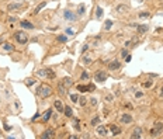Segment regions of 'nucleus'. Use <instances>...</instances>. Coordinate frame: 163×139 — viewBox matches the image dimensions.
<instances>
[{
  "label": "nucleus",
  "instance_id": "f257e3e1",
  "mask_svg": "<svg viewBox=\"0 0 163 139\" xmlns=\"http://www.w3.org/2000/svg\"><path fill=\"white\" fill-rule=\"evenodd\" d=\"M37 75L42 79H55V73L52 69H41L37 72Z\"/></svg>",
  "mask_w": 163,
  "mask_h": 139
},
{
  "label": "nucleus",
  "instance_id": "f03ea898",
  "mask_svg": "<svg viewBox=\"0 0 163 139\" xmlns=\"http://www.w3.org/2000/svg\"><path fill=\"white\" fill-rule=\"evenodd\" d=\"M162 131H163V122L156 121L155 125H153V128L151 129V135L153 136V138H156V136H159L160 133H162Z\"/></svg>",
  "mask_w": 163,
  "mask_h": 139
},
{
  "label": "nucleus",
  "instance_id": "7ed1b4c3",
  "mask_svg": "<svg viewBox=\"0 0 163 139\" xmlns=\"http://www.w3.org/2000/svg\"><path fill=\"white\" fill-rule=\"evenodd\" d=\"M14 38L18 44H27V41H28V35L25 31H17L14 34Z\"/></svg>",
  "mask_w": 163,
  "mask_h": 139
},
{
  "label": "nucleus",
  "instance_id": "20e7f679",
  "mask_svg": "<svg viewBox=\"0 0 163 139\" xmlns=\"http://www.w3.org/2000/svg\"><path fill=\"white\" fill-rule=\"evenodd\" d=\"M37 94L41 96L42 98H44V97H48V96H51V94H52V87H51V86H41V87L37 90Z\"/></svg>",
  "mask_w": 163,
  "mask_h": 139
},
{
  "label": "nucleus",
  "instance_id": "39448f33",
  "mask_svg": "<svg viewBox=\"0 0 163 139\" xmlns=\"http://www.w3.org/2000/svg\"><path fill=\"white\" fill-rule=\"evenodd\" d=\"M106 79H107V73L104 72V70H97V72L94 73V80H96V82L101 83V82H104Z\"/></svg>",
  "mask_w": 163,
  "mask_h": 139
},
{
  "label": "nucleus",
  "instance_id": "423d86ee",
  "mask_svg": "<svg viewBox=\"0 0 163 139\" xmlns=\"http://www.w3.org/2000/svg\"><path fill=\"white\" fill-rule=\"evenodd\" d=\"M96 133H99L100 136H106L107 133H108V128L104 127V125H99L96 129Z\"/></svg>",
  "mask_w": 163,
  "mask_h": 139
},
{
  "label": "nucleus",
  "instance_id": "0eeeda50",
  "mask_svg": "<svg viewBox=\"0 0 163 139\" xmlns=\"http://www.w3.org/2000/svg\"><path fill=\"white\" fill-rule=\"evenodd\" d=\"M120 121L122 122V124H131V122H132V117H131L129 114H124V115H121Z\"/></svg>",
  "mask_w": 163,
  "mask_h": 139
},
{
  "label": "nucleus",
  "instance_id": "6e6552de",
  "mask_svg": "<svg viewBox=\"0 0 163 139\" xmlns=\"http://www.w3.org/2000/svg\"><path fill=\"white\" fill-rule=\"evenodd\" d=\"M142 136V129L139 127H136L135 129L132 131V133H131V138L132 139H136V138H141Z\"/></svg>",
  "mask_w": 163,
  "mask_h": 139
},
{
  "label": "nucleus",
  "instance_id": "1a4fd4ad",
  "mask_svg": "<svg viewBox=\"0 0 163 139\" xmlns=\"http://www.w3.org/2000/svg\"><path fill=\"white\" fill-rule=\"evenodd\" d=\"M63 15L66 20H70V21H76V15L73 14L72 11H69V10H65L63 11Z\"/></svg>",
  "mask_w": 163,
  "mask_h": 139
},
{
  "label": "nucleus",
  "instance_id": "9d476101",
  "mask_svg": "<svg viewBox=\"0 0 163 139\" xmlns=\"http://www.w3.org/2000/svg\"><path fill=\"white\" fill-rule=\"evenodd\" d=\"M54 106H55V108H56L59 112L65 111V107H63V104H62V101H60V100H55V104H54Z\"/></svg>",
  "mask_w": 163,
  "mask_h": 139
},
{
  "label": "nucleus",
  "instance_id": "9b49d317",
  "mask_svg": "<svg viewBox=\"0 0 163 139\" xmlns=\"http://www.w3.org/2000/svg\"><path fill=\"white\" fill-rule=\"evenodd\" d=\"M108 128L111 129L112 135H120V133H121V128L118 127V125H110Z\"/></svg>",
  "mask_w": 163,
  "mask_h": 139
},
{
  "label": "nucleus",
  "instance_id": "f8f14e48",
  "mask_svg": "<svg viewBox=\"0 0 163 139\" xmlns=\"http://www.w3.org/2000/svg\"><path fill=\"white\" fill-rule=\"evenodd\" d=\"M41 138H44V139H46V138H54V131L52 129H48V131H45V132L42 133V135H41Z\"/></svg>",
  "mask_w": 163,
  "mask_h": 139
},
{
  "label": "nucleus",
  "instance_id": "ddd939ff",
  "mask_svg": "<svg viewBox=\"0 0 163 139\" xmlns=\"http://www.w3.org/2000/svg\"><path fill=\"white\" fill-rule=\"evenodd\" d=\"M120 66H121V63H120V62H118V61H112L111 63L108 65V67H110V69H111V70L120 69Z\"/></svg>",
  "mask_w": 163,
  "mask_h": 139
},
{
  "label": "nucleus",
  "instance_id": "4468645a",
  "mask_svg": "<svg viewBox=\"0 0 163 139\" xmlns=\"http://www.w3.org/2000/svg\"><path fill=\"white\" fill-rule=\"evenodd\" d=\"M62 84H63L65 87H70V86L73 84V80L70 77H65L63 80H62Z\"/></svg>",
  "mask_w": 163,
  "mask_h": 139
},
{
  "label": "nucleus",
  "instance_id": "2eb2a0df",
  "mask_svg": "<svg viewBox=\"0 0 163 139\" xmlns=\"http://www.w3.org/2000/svg\"><path fill=\"white\" fill-rule=\"evenodd\" d=\"M136 30H138L139 34H143V32H146V31L149 30V27H148V25H138V27H136Z\"/></svg>",
  "mask_w": 163,
  "mask_h": 139
},
{
  "label": "nucleus",
  "instance_id": "dca6fc26",
  "mask_svg": "<svg viewBox=\"0 0 163 139\" xmlns=\"http://www.w3.org/2000/svg\"><path fill=\"white\" fill-rule=\"evenodd\" d=\"M51 115H52V110L51 108H48V110H46V112H45V114H44V117H42V119H44V121H48V119H49V118H51Z\"/></svg>",
  "mask_w": 163,
  "mask_h": 139
},
{
  "label": "nucleus",
  "instance_id": "f3484780",
  "mask_svg": "<svg viewBox=\"0 0 163 139\" xmlns=\"http://www.w3.org/2000/svg\"><path fill=\"white\" fill-rule=\"evenodd\" d=\"M58 91H59L60 96H63V94H66V87H65L62 83H59V86H58Z\"/></svg>",
  "mask_w": 163,
  "mask_h": 139
},
{
  "label": "nucleus",
  "instance_id": "a211bd4d",
  "mask_svg": "<svg viewBox=\"0 0 163 139\" xmlns=\"http://www.w3.org/2000/svg\"><path fill=\"white\" fill-rule=\"evenodd\" d=\"M21 27L23 28H28V30H32L34 25L31 24V23H28V21H21Z\"/></svg>",
  "mask_w": 163,
  "mask_h": 139
},
{
  "label": "nucleus",
  "instance_id": "6ab92c4d",
  "mask_svg": "<svg viewBox=\"0 0 163 139\" xmlns=\"http://www.w3.org/2000/svg\"><path fill=\"white\" fill-rule=\"evenodd\" d=\"M45 6H46V3H45V2H42V3H39L38 6H37V9L34 10V14H37V13H39V11H41V9H44V7H45Z\"/></svg>",
  "mask_w": 163,
  "mask_h": 139
},
{
  "label": "nucleus",
  "instance_id": "aec40b11",
  "mask_svg": "<svg viewBox=\"0 0 163 139\" xmlns=\"http://www.w3.org/2000/svg\"><path fill=\"white\" fill-rule=\"evenodd\" d=\"M91 61H93V56H91L90 54H86L85 58H83V62H85V63H90Z\"/></svg>",
  "mask_w": 163,
  "mask_h": 139
},
{
  "label": "nucleus",
  "instance_id": "412c9836",
  "mask_svg": "<svg viewBox=\"0 0 163 139\" xmlns=\"http://www.w3.org/2000/svg\"><path fill=\"white\" fill-rule=\"evenodd\" d=\"M72 114H73V110L70 107H65V115L66 117H72Z\"/></svg>",
  "mask_w": 163,
  "mask_h": 139
},
{
  "label": "nucleus",
  "instance_id": "4be33fe9",
  "mask_svg": "<svg viewBox=\"0 0 163 139\" xmlns=\"http://www.w3.org/2000/svg\"><path fill=\"white\" fill-rule=\"evenodd\" d=\"M2 49H3V51H13V49H14V46H13L11 44H4Z\"/></svg>",
  "mask_w": 163,
  "mask_h": 139
},
{
  "label": "nucleus",
  "instance_id": "5701e85b",
  "mask_svg": "<svg viewBox=\"0 0 163 139\" xmlns=\"http://www.w3.org/2000/svg\"><path fill=\"white\" fill-rule=\"evenodd\" d=\"M21 7V4H18V3H13V4H9V10H17Z\"/></svg>",
  "mask_w": 163,
  "mask_h": 139
},
{
  "label": "nucleus",
  "instance_id": "b1692460",
  "mask_svg": "<svg viewBox=\"0 0 163 139\" xmlns=\"http://www.w3.org/2000/svg\"><path fill=\"white\" fill-rule=\"evenodd\" d=\"M77 90L80 91V93H85V91H87V90H89V87H87V86L80 84V86H77Z\"/></svg>",
  "mask_w": 163,
  "mask_h": 139
},
{
  "label": "nucleus",
  "instance_id": "393cba45",
  "mask_svg": "<svg viewBox=\"0 0 163 139\" xmlns=\"http://www.w3.org/2000/svg\"><path fill=\"white\" fill-rule=\"evenodd\" d=\"M127 10V6L125 4H120V6H117V11L118 13H122V11H125Z\"/></svg>",
  "mask_w": 163,
  "mask_h": 139
},
{
  "label": "nucleus",
  "instance_id": "a878e982",
  "mask_svg": "<svg viewBox=\"0 0 163 139\" xmlns=\"http://www.w3.org/2000/svg\"><path fill=\"white\" fill-rule=\"evenodd\" d=\"M99 122H100V117H94L93 119H91L90 124H91V125H99Z\"/></svg>",
  "mask_w": 163,
  "mask_h": 139
},
{
  "label": "nucleus",
  "instance_id": "bb28decb",
  "mask_svg": "<svg viewBox=\"0 0 163 139\" xmlns=\"http://www.w3.org/2000/svg\"><path fill=\"white\" fill-rule=\"evenodd\" d=\"M70 98H72L73 103H77V101H79V96H77V94H70Z\"/></svg>",
  "mask_w": 163,
  "mask_h": 139
},
{
  "label": "nucleus",
  "instance_id": "cd10ccee",
  "mask_svg": "<svg viewBox=\"0 0 163 139\" xmlns=\"http://www.w3.org/2000/svg\"><path fill=\"white\" fill-rule=\"evenodd\" d=\"M85 11H86V7L85 6H79V10H77L79 14H85Z\"/></svg>",
  "mask_w": 163,
  "mask_h": 139
},
{
  "label": "nucleus",
  "instance_id": "c85d7f7f",
  "mask_svg": "<svg viewBox=\"0 0 163 139\" xmlns=\"http://www.w3.org/2000/svg\"><path fill=\"white\" fill-rule=\"evenodd\" d=\"M86 97H81V98H79V103H80V106H86Z\"/></svg>",
  "mask_w": 163,
  "mask_h": 139
},
{
  "label": "nucleus",
  "instance_id": "c756f323",
  "mask_svg": "<svg viewBox=\"0 0 163 139\" xmlns=\"http://www.w3.org/2000/svg\"><path fill=\"white\" fill-rule=\"evenodd\" d=\"M66 37H65V35H59V37H58V41H60V42H66Z\"/></svg>",
  "mask_w": 163,
  "mask_h": 139
},
{
  "label": "nucleus",
  "instance_id": "7c9ffc66",
  "mask_svg": "<svg viewBox=\"0 0 163 139\" xmlns=\"http://www.w3.org/2000/svg\"><path fill=\"white\" fill-rule=\"evenodd\" d=\"M96 14H97V17H101V14H103V9H101V7H97V13H96Z\"/></svg>",
  "mask_w": 163,
  "mask_h": 139
},
{
  "label": "nucleus",
  "instance_id": "2f4dec72",
  "mask_svg": "<svg viewBox=\"0 0 163 139\" xmlns=\"http://www.w3.org/2000/svg\"><path fill=\"white\" fill-rule=\"evenodd\" d=\"M111 25H112V21H111V20H107V23H106V30H110V28H111Z\"/></svg>",
  "mask_w": 163,
  "mask_h": 139
},
{
  "label": "nucleus",
  "instance_id": "473e14b6",
  "mask_svg": "<svg viewBox=\"0 0 163 139\" xmlns=\"http://www.w3.org/2000/svg\"><path fill=\"white\" fill-rule=\"evenodd\" d=\"M149 15H151V14H149L148 11H145V13H139V17H141V18H145V17H149Z\"/></svg>",
  "mask_w": 163,
  "mask_h": 139
},
{
  "label": "nucleus",
  "instance_id": "72a5a7b5",
  "mask_svg": "<svg viewBox=\"0 0 163 139\" xmlns=\"http://www.w3.org/2000/svg\"><path fill=\"white\" fill-rule=\"evenodd\" d=\"M81 79H83V80H87V79H89V73L87 72H83V73H81Z\"/></svg>",
  "mask_w": 163,
  "mask_h": 139
},
{
  "label": "nucleus",
  "instance_id": "f704fd0d",
  "mask_svg": "<svg viewBox=\"0 0 163 139\" xmlns=\"http://www.w3.org/2000/svg\"><path fill=\"white\" fill-rule=\"evenodd\" d=\"M73 127H75L77 131L80 129V127H79V119H75V122H73Z\"/></svg>",
  "mask_w": 163,
  "mask_h": 139
},
{
  "label": "nucleus",
  "instance_id": "c9c22d12",
  "mask_svg": "<svg viewBox=\"0 0 163 139\" xmlns=\"http://www.w3.org/2000/svg\"><path fill=\"white\" fill-rule=\"evenodd\" d=\"M66 34H68V35H70V37H73V35H75L73 30H70V28H66Z\"/></svg>",
  "mask_w": 163,
  "mask_h": 139
},
{
  "label": "nucleus",
  "instance_id": "e433bc0d",
  "mask_svg": "<svg viewBox=\"0 0 163 139\" xmlns=\"http://www.w3.org/2000/svg\"><path fill=\"white\" fill-rule=\"evenodd\" d=\"M121 56H122V58H127L128 56V52L125 51V49H122V51H121Z\"/></svg>",
  "mask_w": 163,
  "mask_h": 139
},
{
  "label": "nucleus",
  "instance_id": "4c0bfd02",
  "mask_svg": "<svg viewBox=\"0 0 163 139\" xmlns=\"http://www.w3.org/2000/svg\"><path fill=\"white\" fill-rule=\"evenodd\" d=\"M87 87H89V91H94V90H96V86H94V84H89Z\"/></svg>",
  "mask_w": 163,
  "mask_h": 139
},
{
  "label": "nucleus",
  "instance_id": "58836bf2",
  "mask_svg": "<svg viewBox=\"0 0 163 139\" xmlns=\"http://www.w3.org/2000/svg\"><path fill=\"white\" fill-rule=\"evenodd\" d=\"M152 84H153V82H152V80H149V82H146V83H145V84H143V86H145V87H151Z\"/></svg>",
  "mask_w": 163,
  "mask_h": 139
},
{
  "label": "nucleus",
  "instance_id": "ea45409f",
  "mask_svg": "<svg viewBox=\"0 0 163 139\" xmlns=\"http://www.w3.org/2000/svg\"><path fill=\"white\" fill-rule=\"evenodd\" d=\"M41 117V114H39V112H35V114H34V117H32V121H35L37 118H39Z\"/></svg>",
  "mask_w": 163,
  "mask_h": 139
},
{
  "label": "nucleus",
  "instance_id": "a19ab883",
  "mask_svg": "<svg viewBox=\"0 0 163 139\" xmlns=\"http://www.w3.org/2000/svg\"><path fill=\"white\" fill-rule=\"evenodd\" d=\"M90 103H91V106H96V104H97V98H91Z\"/></svg>",
  "mask_w": 163,
  "mask_h": 139
},
{
  "label": "nucleus",
  "instance_id": "79ce46f5",
  "mask_svg": "<svg viewBox=\"0 0 163 139\" xmlns=\"http://www.w3.org/2000/svg\"><path fill=\"white\" fill-rule=\"evenodd\" d=\"M106 100L107 101H112V96H111V94H108V96L106 97Z\"/></svg>",
  "mask_w": 163,
  "mask_h": 139
},
{
  "label": "nucleus",
  "instance_id": "37998d69",
  "mask_svg": "<svg viewBox=\"0 0 163 139\" xmlns=\"http://www.w3.org/2000/svg\"><path fill=\"white\" fill-rule=\"evenodd\" d=\"M27 84H28V86L34 84V80H32V79H30V80H27Z\"/></svg>",
  "mask_w": 163,
  "mask_h": 139
},
{
  "label": "nucleus",
  "instance_id": "c03bdc74",
  "mask_svg": "<svg viewBox=\"0 0 163 139\" xmlns=\"http://www.w3.org/2000/svg\"><path fill=\"white\" fill-rule=\"evenodd\" d=\"M135 97H136V98H138V97H142V93H139V91H138V93H135Z\"/></svg>",
  "mask_w": 163,
  "mask_h": 139
},
{
  "label": "nucleus",
  "instance_id": "a18cd8bd",
  "mask_svg": "<svg viewBox=\"0 0 163 139\" xmlns=\"http://www.w3.org/2000/svg\"><path fill=\"white\" fill-rule=\"evenodd\" d=\"M87 48H89V46L85 45V46H83V49H81V52H86V51H87Z\"/></svg>",
  "mask_w": 163,
  "mask_h": 139
},
{
  "label": "nucleus",
  "instance_id": "49530a36",
  "mask_svg": "<svg viewBox=\"0 0 163 139\" xmlns=\"http://www.w3.org/2000/svg\"><path fill=\"white\" fill-rule=\"evenodd\" d=\"M160 96L163 97V87H162V90H160Z\"/></svg>",
  "mask_w": 163,
  "mask_h": 139
},
{
  "label": "nucleus",
  "instance_id": "de8ad7c7",
  "mask_svg": "<svg viewBox=\"0 0 163 139\" xmlns=\"http://www.w3.org/2000/svg\"><path fill=\"white\" fill-rule=\"evenodd\" d=\"M138 2H143V0H138Z\"/></svg>",
  "mask_w": 163,
  "mask_h": 139
}]
</instances>
